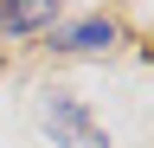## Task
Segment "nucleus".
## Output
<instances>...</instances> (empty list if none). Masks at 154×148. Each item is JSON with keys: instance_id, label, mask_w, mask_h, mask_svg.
Segmentation results:
<instances>
[{"instance_id": "nucleus-1", "label": "nucleus", "mask_w": 154, "mask_h": 148, "mask_svg": "<svg viewBox=\"0 0 154 148\" xmlns=\"http://www.w3.org/2000/svg\"><path fill=\"white\" fill-rule=\"evenodd\" d=\"M38 116H45V129H51V142H58V148H109L103 122H96L90 109L71 97V90H45Z\"/></svg>"}, {"instance_id": "nucleus-3", "label": "nucleus", "mask_w": 154, "mask_h": 148, "mask_svg": "<svg viewBox=\"0 0 154 148\" xmlns=\"http://www.w3.org/2000/svg\"><path fill=\"white\" fill-rule=\"evenodd\" d=\"M58 20V7H0V32H38V26H51Z\"/></svg>"}, {"instance_id": "nucleus-2", "label": "nucleus", "mask_w": 154, "mask_h": 148, "mask_svg": "<svg viewBox=\"0 0 154 148\" xmlns=\"http://www.w3.org/2000/svg\"><path fill=\"white\" fill-rule=\"evenodd\" d=\"M116 45V26L103 20V13H90V20H77V26H64V32H51V52H109Z\"/></svg>"}]
</instances>
